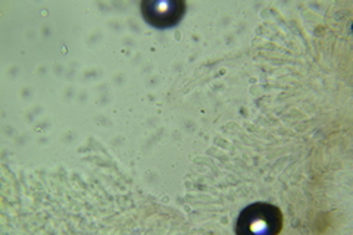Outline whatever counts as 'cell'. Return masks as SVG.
Listing matches in <instances>:
<instances>
[{"mask_svg": "<svg viewBox=\"0 0 353 235\" xmlns=\"http://www.w3.org/2000/svg\"><path fill=\"white\" fill-rule=\"evenodd\" d=\"M283 228V215L279 207L268 203H255L241 212L236 232L240 235L279 234Z\"/></svg>", "mask_w": 353, "mask_h": 235, "instance_id": "cell-1", "label": "cell"}, {"mask_svg": "<svg viewBox=\"0 0 353 235\" xmlns=\"http://www.w3.org/2000/svg\"><path fill=\"white\" fill-rule=\"evenodd\" d=\"M141 14L152 27L157 28H171L179 24L185 12V5L181 0H159V2L141 3Z\"/></svg>", "mask_w": 353, "mask_h": 235, "instance_id": "cell-2", "label": "cell"}]
</instances>
